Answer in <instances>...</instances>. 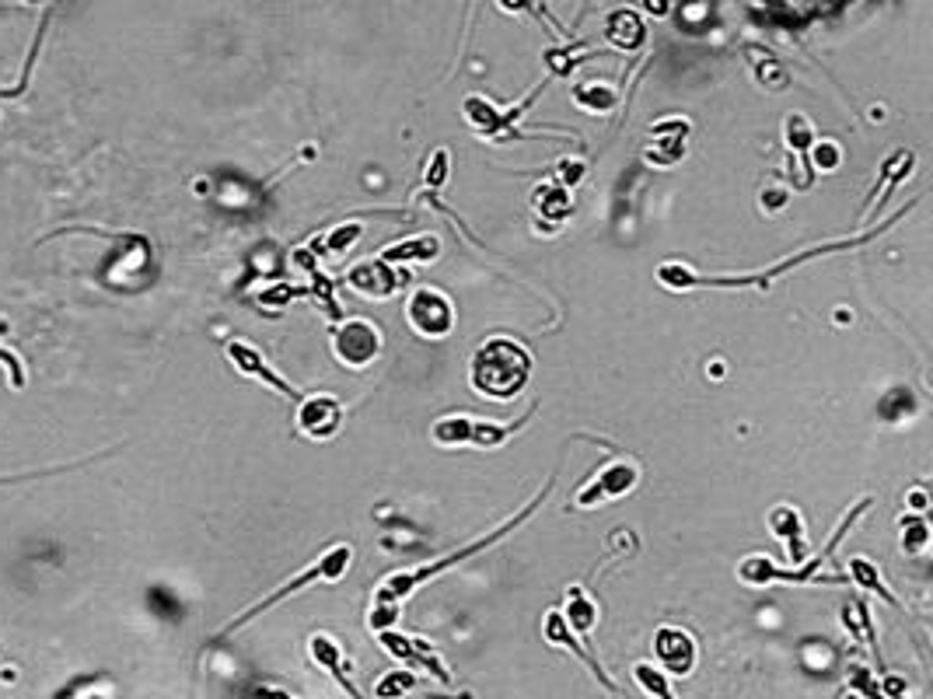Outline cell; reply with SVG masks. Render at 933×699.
<instances>
[{"instance_id": "obj_14", "label": "cell", "mask_w": 933, "mask_h": 699, "mask_svg": "<svg viewBox=\"0 0 933 699\" xmlns=\"http://www.w3.org/2000/svg\"><path fill=\"white\" fill-rule=\"evenodd\" d=\"M542 633H546V640H549V644L570 647V651H574L577 658H581L584 665H588L591 672L598 675V682H602L605 689H612V693H616V682H612L609 675H605V668L598 665L595 658H591V651H588V647H584V644H577V637H574V633H570V626H567V619H563V612H560V609H553V612H549V616H546V623H542Z\"/></svg>"}, {"instance_id": "obj_10", "label": "cell", "mask_w": 933, "mask_h": 699, "mask_svg": "<svg viewBox=\"0 0 933 699\" xmlns=\"http://www.w3.org/2000/svg\"><path fill=\"white\" fill-rule=\"evenodd\" d=\"M224 353H228V360L231 364L238 367L242 374H249V378H256V381H263V385H270L273 392H280V395H287V399H294L298 402L301 399V392L298 388L291 385L287 378H280L277 371H273L270 364L263 360V350H256L252 343H242V340H231L228 347H224Z\"/></svg>"}, {"instance_id": "obj_17", "label": "cell", "mask_w": 933, "mask_h": 699, "mask_svg": "<svg viewBox=\"0 0 933 699\" xmlns=\"http://www.w3.org/2000/svg\"><path fill=\"white\" fill-rule=\"evenodd\" d=\"M462 116H465V123H469L472 130L479 133V137L500 140V130H504V112H500L497 105L490 102V98L469 95L462 102Z\"/></svg>"}, {"instance_id": "obj_7", "label": "cell", "mask_w": 933, "mask_h": 699, "mask_svg": "<svg viewBox=\"0 0 933 699\" xmlns=\"http://www.w3.org/2000/svg\"><path fill=\"white\" fill-rule=\"evenodd\" d=\"M378 644L385 647V651L392 654L395 661H402V665H409V668H423V672H427L434 682H441V686H451L448 668L441 665V658H437V654L430 651L423 640L402 637L399 630H381L378 633Z\"/></svg>"}, {"instance_id": "obj_15", "label": "cell", "mask_w": 933, "mask_h": 699, "mask_svg": "<svg viewBox=\"0 0 933 699\" xmlns=\"http://www.w3.org/2000/svg\"><path fill=\"white\" fill-rule=\"evenodd\" d=\"M769 528H773L776 539L787 546L790 560L794 563H804V556H808V542H804V525H801V514L794 511V507H776L773 514H769Z\"/></svg>"}, {"instance_id": "obj_26", "label": "cell", "mask_w": 933, "mask_h": 699, "mask_svg": "<svg viewBox=\"0 0 933 699\" xmlns=\"http://www.w3.org/2000/svg\"><path fill=\"white\" fill-rule=\"evenodd\" d=\"M535 203H539V214L553 217V221H563V217L570 214V196H567V186H542L539 193H535Z\"/></svg>"}, {"instance_id": "obj_29", "label": "cell", "mask_w": 933, "mask_h": 699, "mask_svg": "<svg viewBox=\"0 0 933 699\" xmlns=\"http://www.w3.org/2000/svg\"><path fill=\"white\" fill-rule=\"evenodd\" d=\"M811 165H815L818 172H836V168L843 165L839 144H832V140H815V144H811Z\"/></svg>"}, {"instance_id": "obj_16", "label": "cell", "mask_w": 933, "mask_h": 699, "mask_svg": "<svg viewBox=\"0 0 933 699\" xmlns=\"http://www.w3.org/2000/svg\"><path fill=\"white\" fill-rule=\"evenodd\" d=\"M650 137H654V151H650V161H657V165H675V161L685 154L689 123H685V119H668V123H657Z\"/></svg>"}, {"instance_id": "obj_18", "label": "cell", "mask_w": 933, "mask_h": 699, "mask_svg": "<svg viewBox=\"0 0 933 699\" xmlns=\"http://www.w3.org/2000/svg\"><path fill=\"white\" fill-rule=\"evenodd\" d=\"M563 619H567L570 630L581 633V637L588 640L591 630H595V623H598V609H595V602H591V598L584 595L581 588H570V591H567V609H563Z\"/></svg>"}, {"instance_id": "obj_28", "label": "cell", "mask_w": 933, "mask_h": 699, "mask_svg": "<svg viewBox=\"0 0 933 699\" xmlns=\"http://www.w3.org/2000/svg\"><path fill=\"white\" fill-rule=\"evenodd\" d=\"M633 679H636V686H640L643 693H650L657 699H675V693H671V682L664 679V675L657 672L654 665H636L633 668Z\"/></svg>"}, {"instance_id": "obj_12", "label": "cell", "mask_w": 933, "mask_h": 699, "mask_svg": "<svg viewBox=\"0 0 933 699\" xmlns=\"http://www.w3.org/2000/svg\"><path fill=\"white\" fill-rule=\"evenodd\" d=\"M602 35H605V42H612L616 49L633 53V49H640L643 42H647V25H643V18L633 7H619V11H612L609 18H605Z\"/></svg>"}, {"instance_id": "obj_32", "label": "cell", "mask_w": 933, "mask_h": 699, "mask_svg": "<svg viewBox=\"0 0 933 699\" xmlns=\"http://www.w3.org/2000/svg\"><path fill=\"white\" fill-rule=\"evenodd\" d=\"M311 291H315V298L322 301V308L329 312V319L339 322V308H336V301H332V280L315 270V287H311Z\"/></svg>"}, {"instance_id": "obj_37", "label": "cell", "mask_w": 933, "mask_h": 699, "mask_svg": "<svg viewBox=\"0 0 933 699\" xmlns=\"http://www.w3.org/2000/svg\"><path fill=\"white\" fill-rule=\"evenodd\" d=\"M256 699H294V696H291V693H284V689L259 686V689H256Z\"/></svg>"}, {"instance_id": "obj_36", "label": "cell", "mask_w": 933, "mask_h": 699, "mask_svg": "<svg viewBox=\"0 0 933 699\" xmlns=\"http://www.w3.org/2000/svg\"><path fill=\"white\" fill-rule=\"evenodd\" d=\"M497 7H500V11H507V14H521V11H528V7H532V0H497Z\"/></svg>"}, {"instance_id": "obj_27", "label": "cell", "mask_w": 933, "mask_h": 699, "mask_svg": "<svg viewBox=\"0 0 933 699\" xmlns=\"http://www.w3.org/2000/svg\"><path fill=\"white\" fill-rule=\"evenodd\" d=\"M416 689V675L413 672H388L378 679V686H374V696L378 699H402L406 693H413Z\"/></svg>"}, {"instance_id": "obj_2", "label": "cell", "mask_w": 933, "mask_h": 699, "mask_svg": "<svg viewBox=\"0 0 933 699\" xmlns=\"http://www.w3.org/2000/svg\"><path fill=\"white\" fill-rule=\"evenodd\" d=\"M532 378V353L511 336H493L469 360V381L493 402H511Z\"/></svg>"}, {"instance_id": "obj_33", "label": "cell", "mask_w": 933, "mask_h": 699, "mask_svg": "<svg viewBox=\"0 0 933 699\" xmlns=\"http://www.w3.org/2000/svg\"><path fill=\"white\" fill-rule=\"evenodd\" d=\"M448 179V151H434V161L427 165V189H441Z\"/></svg>"}, {"instance_id": "obj_1", "label": "cell", "mask_w": 933, "mask_h": 699, "mask_svg": "<svg viewBox=\"0 0 933 699\" xmlns=\"http://www.w3.org/2000/svg\"><path fill=\"white\" fill-rule=\"evenodd\" d=\"M549 490H553V479H549V483L542 486V490L535 493V497L528 500V504L521 507V511L514 514L511 521H507V525L493 528L490 535H479V539L465 542L462 549H455V553L441 556V560H434V563H423V567H413V570H395V574H388L385 581L378 584V591H374V609H371V616H367V626H371L374 633L392 630V626H395V619H399L402 602H406V598L413 595V591L420 588V584H427L430 577L444 574V570H448V567H458V563H465V560H469V556L483 553V549H490L493 542H500V539H504V535H511L514 528H521L528 518H532L535 511H539L542 504H546Z\"/></svg>"}, {"instance_id": "obj_24", "label": "cell", "mask_w": 933, "mask_h": 699, "mask_svg": "<svg viewBox=\"0 0 933 699\" xmlns=\"http://www.w3.org/2000/svg\"><path fill=\"white\" fill-rule=\"evenodd\" d=\"M574 98H577V105H581V109H588V112H609L612 105L619 102V98H616V88H609V84H598V81L577 84V88H574Z\"/></svg>"}, {"instance_id": "obj_19", "label": "cell", "mask_w": 933, "mask_h": 699, "mask_svg": "<svg viewBox=\"0 0 933 699\" xmlns=\"http://www.w3.org/2000/svg\"><path fill=\"white\" fill-rule=\"evenodd\" d=\"M437 252H441L437 238L420 235V238H409V242L388 245V249L381 252V259H385V263H427V259H434Z\"/></svg>"}, {"instance_id": "obj_9", "label": "cell", "mask_w": 933, "mask_h": 699, "mask_svg": "<svg viewBox=\"0 0 933 699\" xmlns=\"http://www.w3.org/2000/svg\"><path fill=\"white\" fill-rule=\"evenodd\" d=\"M636 479H640V469H636L633 462H612V465H605V469L598 472V476L591 479L581 493H577L574 504L577 507H595V504H602V500L626 497V493L636 486Z\"/></svg>"}, {"instance_id": "obj_5", "label": "cell", "mask_w": 933, "mask_h": 699, "mask_svg": "<svg viewBox=\"0 0 933 699\" xmlns=\"http://www.w3.org/2000/svg\"><path fill=\"white\" fill-rule=\"evenodd\" d=\"M332 353L343 367H360L374 364L381 353V329L367 319H346L332 329Z\"/></svg>"}, {"instance_id": "obj_3", "label": "cell", "mask_w": 933, "mask_h": 699, "mask_svg": "<svg viewBox=\"0 0 933 699\" xmlns=\"http://www.w3.org/2000/svg\"><path fill=\"white\" fill-rule=\"evenodd\" d=\"M350 563H353V549H350V542H336L332 549H325L322 556H318L315 563H308L305 570H301L294 581H287V584H280L273 595H266L263 602L259 605H252L249 612H242L238 619H231L228 626H224V633L221 637H228V633H235V630H242L245 623H252L256 616H263L266 609H273V605H280L284 598H291V595H298V591H305L308 584H315V581H325V584H336V581H343L346 577V570H350ZM217 637V640H221Z\"/></svg>"}, {"instance_id": "obj_23", "label": "cell", "mask_w": 933, "mask_h": 699, "mask_svg": "<svg viewBox=\"0 0 933 699\" xmlns=\"http://www.w3.org/2000/svg\"><path fill=\"white\" fill-rule=\"evenodd\" d=\"M430 437L444 448H455V444H469L472 437V416L458 413V416H441V420L430 427Z\"/></svg>"}, {"instance_id": "obj_6", "label": "cell", "mask_w": 933, "mask_h": 699, "mask_svg": "<svg viewBox=\"0 0 933 699\" xmlns=\"http://www.w3.org/2000/svg\"><path fill=\"white\" fill-rule=\"evenodd\" d=\"M298 430L305 437H315V441H325L332 437L339 427H343V402L336 395H301L298 399Z\"/></svg>"}, {"instance_id": "obj_30", "label": "cell", "mask_w": 933, "mask_h": 699, "mask_svg": "<svg viewBox=\"0 0 933 699\" xmlns=\"http://www.w3.org/2000/svg\"><path fill=\"white\" fill-rule=\"evenodd\" d=\"M360 235H364V224H360V221L339 224L336 231H329V235H325V249H329V252H343V249H350V245L357 242Z\"/></svg>"}, {"instance_id": "obj_4", "label": "cell", "mask_w": 933, "mask_h": 699, "mask_svg": "<svg viewBox=\"0 0 933 699\" xmlns=\"http://www.w3.org/2000/svg\"><path fill=\"white\" fill-rule=\"evenodd\" d=\"M406 319L427 340H444V336L455 329V305L444 291L437 287H420V291L409 294L406 301Z\"/></svg>"}, {"instance_id": "obj_22", "label": "cell", "mask_w": 933, "mask_h": 699, "mask_svg": "<svg viewBox=\"0 0 933 699\" xmlns=\"http://www.w3.org/2000/svg\"><path fill=\"white\" fill-rule=\"evenodd\" d=\"M846 570H850V581L853 584H860V588L871 591V595H881V602H888V605H895V609H899V598H895L892 591L885 588V581H881V570L874 567L871 560H864V556H853Z\"/></svg>"}, {"instance_id": "obj_35", "label": "cell", "mask_w": 933, "mask_h": 699, "mask_svg": "<svg viewBox=\"0 0 933 699\" xmlns=\"http://www.w3.org/2000/svg\"><path fill=\"white\" fill-rule=\"evenodd\" d=\"M671 4H675V0H643V7H647V11L654 14V18H668V14H671Z\"/></svg>"}, {"instance_id": "obj_38", "label": "cell", "mask_w": 933, "mask_h": 699, "mask_svg": "<svg viewBox=\"0 0 933 699\" xmlns=\"http://www.w3.org/2000/svg\"><path fill=\"white\" fill-rule=\"evenodd\" d=\"M28 81V77H25ZM25 81H18V84H11V88H0V98H18L21 91H25Z\"/></svg>"}, {"instance_id": "obj_31", "label": "cell", "mask_w": 933, "mask_h": 699, "mask_svg": "<svg viewBox=\"0 0 933 699\" xmlns=\"http://www.w3.org/2000/svg\"><path fill=\"white\" fill-rule=\"evenodd\" d=\"M927 542H930L927 521H923V518H906V525H902V546H906L909 553H920Z\"/></svg>"}, {"instance_id": "obj_34", "label": "cell", "mask_w": 933, "mask_h": 699, "mask_svg": "<svg viewBox=\"0 0 933 699\" xmlns=\"http://www.w3.org/2000/svg\"><path fill=\"white\" fill-rule=\"evenodd\" d=\"M584 172H588V165H584V161H563V165H560V186H577V182L584 179Z\"/></svg>"}, {"instance_id": "obj_13", "label": "cell", "mask_w": 933, "mask_h": 699, "mask_svg": "<svg viewBox=\"0 0 933 699\" xmlns=\"http://www.w3.org/2000/svg\"><path fill=\"white\" fill-rule=\"evenodd\" d=\"M308 654L311 661H315L318 668H325V672H332V679H336V686L343 689L350 699H364L360 696V689L350 682V675H346V665H343V647L336 644L332 637H325V633H318V637L308 640Z\"/></svg>"}, {"instance_id": "obj_25", "label": "cell", "mask_w": 933, "mask_h": 699, "mask_svg": "<svg viewBox=\"0 0 933 699\" xmlns=\"http://www.w3.org/2000/svg\"><path fill=\"white\" fill-rule=\"evenodd\" d=\"M783 133H787V144L794 147L801 158H808L811 144H815V126L808 123V116H801V112H790L787 119H783Z\"/></svg>"}, {"instance_id": "obj_8", "label": "cell", "mask_w": 933, "mask_h": 699, "mask_svg": "<svg viewBox=\"0 0 933 699\" xmlns=\"http://www.w3.org/2000/svg\"><path fill=\"white\" fill-rule=\"evenodd\" d=\"M406 280V273H395L392 266L385 263V259H360V263H353L350 270H346V284H350V291L364 294V298H392L395 291H399V284Z\"/></svg>"}, {"instance_id": "obj_39", "label": "cell", "mask_w": 933, "mask_h": 699, "mask_svg": "<svg viewBox=\"0 0 933 699\" xmlns=\"http://www.w3.org/2000/svg\"><path fill=\"white\" fill-rule=\"evenodd\" d=\"M846 699H860V696H857V693H850V696H846Z\"/></svg>"}, {"instance_id": "obj_11", "label": "cell", "mask_w": 933, "mask_h": 699, "mask_svg": "<svg viewBox=\"0 0 933 699\" xmlns=\"http://www.w3.org/2000/svg\"><path fill=\"white\" fill-rule=\"evenodd\" d=\"M654 658L657 665H664L671 675L682 679V675H689L696 668V640L685 630H678V626H661L654 633Z\"/></svg>"}, {"instance_id": "obj_20", "label": "cell", "mask_w": 933, "mask_h": 699, "mask_svg": "<svg viewBox=\"0 0 933 699\" xmlns=\"http://www.w3.org/2000/svg\"><path fill=\"white\" fill-rule=\"evenodd\" d=\"M532 413H535V406L528 409L521 420H514V423H483V420H472V437H469V444H476V448H497V444H504V441H511L514 434H518L521 427H525L528 420H532Z\"/></svg>"}, {"instance_id": "obj_21", "label": "cell", "mask_w": 933, "mask_h": 699, "mask_svg": "<svg viewBox=\"0 0 933 699\" xmlns=\"http://www.w3.org/2000/svg\"><path fill=\"white\" fill-rule=\"evenodd\" d=\"M745 56L752 60V70H755V81L766 84L769 91H780L790 84V74L776 63V56L769 53V49H759V46H748Z\"/></svg>"}]
</instances>
